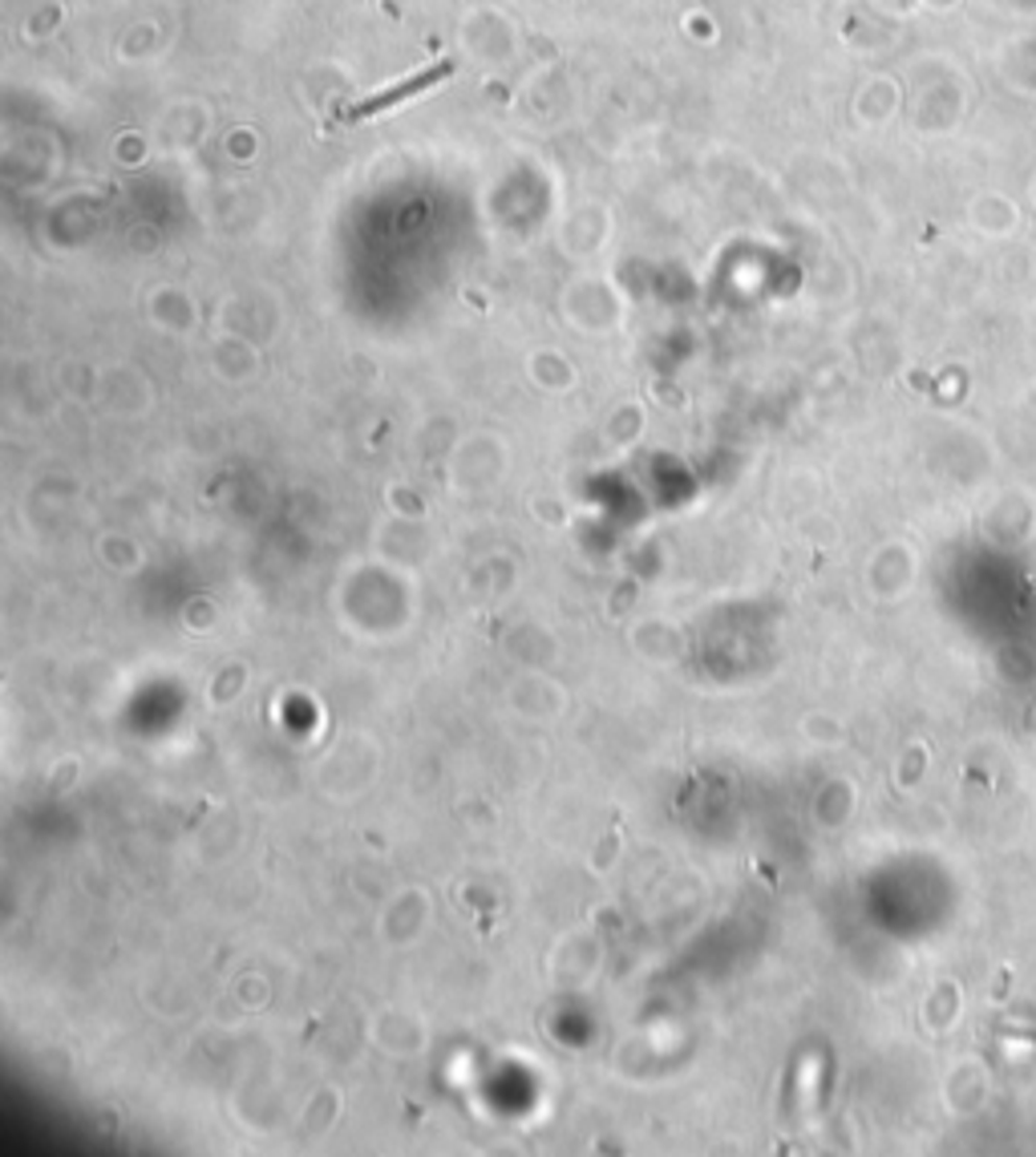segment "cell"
Instances as JSON below:
<instances>
[{"instance_id":"cell-1","label":"cell","mask_w":1036,"mask_h":1157,"mask_svg":"<svg viewBox=\"0 0 1036 1157\" xmlns=\"http://www.w3.org/2000/svg\"><path fill=\"white\" fill-rule=\"evenodd\" d=\"M450 73H453V62H450V57H442V62H433L429 69L414 73L409 81H401V86H388V90H381V94H373V97H364V101H356V105H349V110H345V122H360V118H373V114H381V110L397 105V101H405V97L425 94V90H433L438 81H446Z\"/></svg>"}]
</instances>
